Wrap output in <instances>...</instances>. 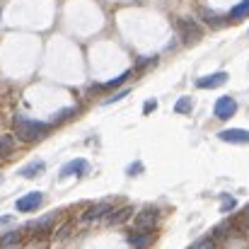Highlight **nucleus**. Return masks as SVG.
Returning <instances> with one entry per match:
<instances>
[{
    "label": "nucleus",
    "mask_w": 249,
    "mask_h": 249,
    "mask_svg": "<svg viewBox=\"0 0 249 249\" xmlns=\"http://www.w3.org/2000/svg\"><path fill=\"white\" fill-rule=\"evenodd\" d=\"M7 223H12V218H10V215H2V218H0V225H7Z\"/></svg>",
    "instance_id": "nucleus-29"
},
{
    "label": "nucleus",
    "mask_w": 249,
    "mask_h": 249,
    "mask_svg": "<svg viewBox=\"0 0 249 249\" xmlns=\"http://www.w3.org/2000/svg\"><path fill=\"white\" fill-rule=\"evenodd\" d=\"M128 78H131V71H124V73H121L119 78H114V80H109V83H104V85H102V87H104V89H114V87H119V85H124V83H126V80H128Z\"/></svg>",
    "instance_id": "nucleus-19"
},
{
    "label": "nucleus",
    "mask_w": 249,
    "mask_h": 249,
    "mask_svg": "<svg viewBox=\"0 0 249 249\" xmlns=\"http://www.w3.org/2000/svg\"><path fill=\"white\" fill-rule=\"evenodd\" d=\"M177 32H179V36H181L184 44H196V41L203 36V29H201L198 22L191 19V17H179V19H177Z\"/></svg>",
    "instance_id": "nucleus-2"
},
{
    "label": "nucleus",
    "mask_w": 249,
    "mask_h": 249,
    "mask_svg": "<svg viewBox=\"0 0 249 249\" xmlns=\"http://www.w3.org/2000/svg\"><path fill=\"white\" fill-rule=\"evenodd\" d=\"M201 17H203L211 27H223V24H225V19H228V17H220V15L211 12V10H201Z\"/></svg>",
    "instance_id": "nucleus-16"
},
{
    "label": "nucleus",
    "mask_w": 249,
    "mask_h": 249,
    "mask_svg": "<svg viewBox=\"0 0 249 249\" xmlns=\"http://www.w3.org/2000/svg\"><path fill=\"white\" fill-rule=\"evenodd\" d=\"M46 131H49V124H44V121H32L27 116H15V136L19 141H27V143L39 141Z\"/></svg>",
    "instance_id": "nucleus-1"
},
{
    "label": "nucleus",
    "mask_w": 249,
    "mask_h": 249,
    "mask_svg": "<svg viewBox=\"0 0 249 249\" xmlns=\"http://www.w3.org/2000/svg\"><path fill=\"white\" fill-rule=\"evenodd\" d=\"M126 172H128L131 177H138V174L143 172V165H141V162H133V165H128V169H126Z\"/></svg>",
    "instance_id": "nucleus-26"
},
{
    "label": "nucleus",
    "mask_w": 249,
    "mask_h": 249,
    "mask_svg": "<svg viewBox=\"0 0 249 249\" xmlns=\"http://www.w3.org/2000/svg\"><path fill=\"white\" fill-rule=\"evenodd\" d=\"M19 240H22V230H12V232H5V235H0V247H2V249L15 247V245H19Z\"/></svg>",
    "instance_id": "nucleus-14"
},
{
    "label": "nucleus",
    "mask_w": 249,
    "mask_h": 249,
    "mask_svg": "<svg viewBox=\"0 0 249 249\" xmlns=\"http://www.w3.org/2000/svg\"><path fill=\"white\" fill-rule=\"evenodd\" d=\"M41 203H44V194H41V191H29V194H24L22 198H17L15 208H17L19 213H32V211H36Z\"/></svg>",
    "instance_id": "nucleus-5"
},
{
    "label": "nucleus",
    "mask_w": 249,
    "mask_h": 249,
    "mask_svg": "<svg viewBox=\"0 0 249 249\" xmlns=\"http://www.w3.org/2000/svg\"><path fill=\"white\" fill-rule=\"evenodd\" d=\"M228 83V73H213V75H206V78H198L196 80V87L201 89H213V87H220V85Z\"/></svg>",
    "instance_id": "nucleus-8"
},
{
    "label": "nucleus",
    "mask_w": 249,
    "mask_h": 249,
    "mask_svg": "<svg viewBox=\"0 0 249 249\" xmlns=\"http://www.w3.org/2000/svg\"><path fill=\"white\" fill-rule=\"evenodd\" d=\"M218 138L223 143H237V145H247L249 143V131L245 128H225L218 133Z\"/></svg>",
    "instance_id": "nucleus-6"
},
{
    "label": "nucleus",
    "mask_w": 249,
    "mask_h": 249,
    "mask_svg": "<svg viewBox=\"0 0 249 249\" xmlns=\"http://www.w3.org/2000/svg\"><path fill=\"white\" fill-rule=\"evenodd\" d=\"M191 249H215V240L208 235V237H201L198 242H194L191 245Z\"/></svg>",
    "instance_id": "nucleus-21"
},
{
    "label": "nucleus",
    "mask_w": 249,
    "mask_h": 249,
    "mask_svg": "<svg viewBox=\"0 0 249 249\" xmlns=\"http://www.w3.org/2000/svg\"><path fill=\"white\" fill-rule=\"evenodd\" d=\"M235 111H237V102H235L230 94H225V97H218V102H215V107H213V114H215V119H220V121H228V119H232V116H235Z\"/></svg>",
    "instance_id": "nucleus-4"
},
{
    "label": "nucleus",
    "mask_w": 249,
    "mask_h": 249,
    "mask_svg": "<svg viewBox=\"0 0 249 249\" xmlns=\"http://www.w3.org/2000/svg\"><path fill=\"white\" fill-rule=\"evenodd\" d=\"M160 220V211L158 208H143L138 215H136V232H153L155 225Z\"/></svg>",
    "instance_id": "nucleus-3"
},
{
    "label": "nucleus",
    "mask_w": 249,
    "mask_h": 249,
    "mask_svg": "<svg viewBox=\"0 0 249 249\" xmlns=\"http://www.w3.org/2000/svg\"><path fill=\"white\" fill-rule=\"evenodd\" d=\"M73 114H75V107H68V109H63V111H56L53 119H51V124H58V121H63V119H71Z\"/></svg>",
    "instance_id": "nucleus-22"
},
{
    "label": "nucleus",
    "mask_w": 249,
    "mask_h": 249,
    "mask_svg": "<svg viewBox=\"0 0 249 249\" xmlns=\"http://www.w3.org/2000/svg\"><path fill=\"white\" fill-rule=\"evenodd\" d=\"M232 230H237V225H235V220H225V223H220L218 228H213V232H211V237L213 240H223V237H228Z\"/></svg>",
    "instance_id": "nucleus-12"
},
{
    "label": "nucleus",
    "mask_w": 249,
    "mask_h": 249,
    "mask_svg": "<svg viewBox=\"0 0 249 249\" xmlns=\"http://www.w3.org/2000/svg\"><path fill=\"white\" fill-rule=\"evenodd\" d=\"M247 15H249V0H242V2H237V5L230 10L228 19H232V22H240V19H245Z\"/></svg>",
    "instance_id": "nucleus-13"
},
{
    "label": "nucleus",
    "mask_w": 249,
    "mask_h": 249,
    "mask_svg": "<svg viewBox=\"0 0 249 249\" xmlns=\"http://www.w3.org/2000/svg\"><path fill=\"white\" fill-rule=\"evenodd\" d=\"M235 225H237V230H249V206H245V208L237 213Z\"/></svg>",
    "instance_id": "nucleus-18"
},
{
    "label": "nucleus",
    "mask_w": 249,
    "mask_h": 249,
    "mask_svg": "<svg viewBox=\"0 0 249 249\" xmlns=\"http://www.w3.org/2000/svg\"><path fill=\"white\" fill-rule=\"evenodd\" d=\"M235 206H237V203H235V198H232V196H228V194H223V213H230Z\"/></svg>",
    "instance_id": "nucleus-23"
},
{
    "label": "nucleus",
    "mask_w": 249,
    "mask_h": 249,
    "mask_svg": "<svg viewBox=\"0 0 249 249\" xmlns=\"http://www.w3.org/2000/svg\"><path fill=\"white\" fill-rule=\"evenodd\" d=\"M131 213H133V208H116V211H111V215H109V223H114V225H119V223H126L128 218H131Z\"/></svg>",
    "instance_id": "nucleus-15"
},
{
    "label": "nucleus",
    "mask_w": 249,
    "mask_h": 249,
    "mask_svg": "<svg viewBox=\"0 0 249 249\" xmlns=\"http://www.w3.org/2000/svg\"><path fill=\"white\" fill-rule=\"evenodd\" d=\"M155 240V232H133L131 235V245L136 249H148Z\"/></svg>",
    "instance_id": "nucleus-10"
},
{
    "label": "nucleus",
    "mask_w": 249,
    "mask_h": 249,
    "mask_svg": "<svg viewBox=\"0 0 249 249\" xmlns=\"http://www.w3.org/2000/svg\"><path fill=\"white\" fill-rule=\"evenodd\" d=\"M191 109H194L191 97H179V102L174 104V111H177V114H191Z\"/></svg>",
    "instance_id": "nucleus-17"
},
{
    "label": "nucleus",
    "mask_w": 249,
    "mask_h": 249,
    "mask_svg": "<svg viewBox=\"0 0 249 249\" xmlns=\"http://www.w3.org/2000/svg\"><path fill=\"white\" fill-rule=\"evenodd\" d=\"M51 225H53V215H46V218H41V220L32 223V225H29V230H49Z\"/></svg>",
    "instance_id": "nucleus-20"
},
{
    "label": "nucleus",
    "mask_w": 249,
    "mask_h": 249,
    "mask_svg": "<svg viewBox=\"0 0 249 249\" xmlns=\"http://www.w3.org/2000/svg\"><path fill=\"white\" fill-rule=\"evenodd\" d=\"M124 97H128V89H121V92H116L114 97H109L104 104H114V102H119V99H124Z\"/></svg>",
    "instance_id": "nucleus-24"
},
{
    "label": "nucleus",
    "mask_w": 249,
    "mask_h": 249,
    "mask_svg": "<svg viewBox=\"0 0 249 249\" xmlns=\"http://www.w3.org/2000/svg\"><path fill=\"white\" fill-rule=\"evenodd\" d=\"M44 162L41 160H34V162H29V165H24L19 169V177H24V179H34V177H39L41 172H44Z\"/></svg>",
    "instance_id": "nucleus-11"
},
{
    "label": "nucleus",
    "mask_w": 249,
    "mask_h": 249,
    "mask_svg": "<svg viewBox=\"0 0 249 249\" xmlns=\"http://www.w3.org/2000/svg\"><path fill=\"white\" fill-rule=\"evenodd\" d=\"M87 169H89V162H87V160H83V158L71 160L68 165L61 167V179H63V177H83Z\"/></svg>",
    "instance_id": "nucleus-7"
},
{
    "label": "nucleus",
    "mask_w": 249,
    "mask_h": 249,
    "mask_svg": "<svg viewBox=\"0 0 249 249\" xmlns=\"http://www.w3.org/2000/svg\"><path fill=\"white\" fill-rule=\"evenodd\" d=\"M155 107H158V102H148V104H145V114H150Z\"/></svg>",
    "instance_id": "nucleus-28"
},
{
    "label": "nucleus",
    "mask_w": 249,
    "mask_h": 249,
    "mask_svg": "<svg viewBox=\"0 0 249 249\" xmlns=\"http://www.w3.org/2000/svg\"><path fill=\"white\" fill-rule=\"evenodd\" d=\"M114 208L109 206V203H99V206H92L87 213H85V220L89 223V220H99V218H109V213H111Z\"/></svg>",
    "instance_id": "nucleus-9"
},
{
    "label": "nucleus",
    "mask_w": 249,
    "mask_h": 249,
    "mask_svg": "<svg viewBox=\"0 0 249 249\" xmlns=\"http://www.w3.org/2000/svg\"><path fill=\"white\" fill-rule=\"evenodd\" d=\"M68 232H71V225L61 228V230H58V237H68Z\"/></svg>",
    "instance_id": "nucleus-27"
},
{
    "label": "nucleus",
    "mask_w": 249,
    "mask_h": 249,
    "mask_svg": "<svg viewBox=\"0 0 249 249\" xmlns=\"http://www.w3.org/2000/svg\"><path fill=\"white\" fill-rule=\"evenodd\" d=\"M12 150V143H10V138H2L0 141V158L5 155V153H10Z\"/></svg>",
    "instance_id": "nucleus-25"
}]
</instances>
